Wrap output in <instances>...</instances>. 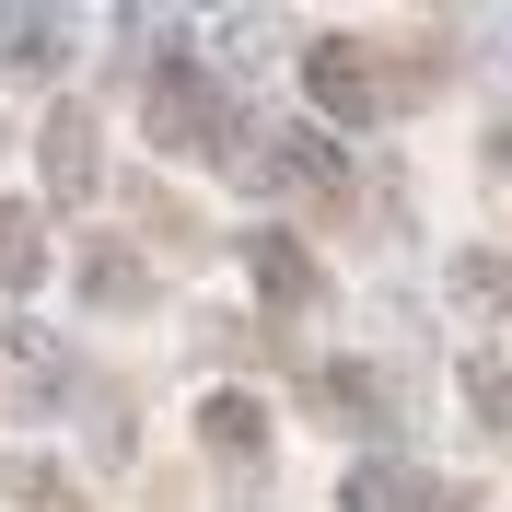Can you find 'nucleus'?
I'll return each mask as SVG.
<instances>
[{"instance_id":"1","label":"nucleus","mask_w":512,"mask_h":512,"mask_svg":"<svg viewBox=\"0 0 512 512\" xmlns=\"http://www.w3.org/2000/svg\"><path fill=\"white\" fill-rule=\"evenodd\" d=\"M140 128H152V152H175V163H222V152H233V94L210 82V70L163 59V70H152V105H140Z\"/></svg>"},{"instance_id":"2","label":"nucleus","mask_w":512,"mask_h":512,"mask_svg":"<svg viewBox=\"0 0 512 512\" xmlns=\"http://www.w3.org/2000/svg\"><path fill=\"white\" fill-rule=\"evenodd\" d=\"M338 512H478V489H454V478H419V466H350L338 478Z\"/></svg>"},{"instance_id":"3","label":"nucleus","mask_w":512,"mask_h":512,"mask_svg":"<svg viewBox=\"0 0 512 512\" xmlns=\"http://www.w3.org/2000/svg\"><path fill=\"white\" fill-rule=\"evenodd\" d=\"M303 94L326 105V128H361L373 117V47H350V35H315V47H303Z\"/></svg>"},{"instance_id":"4","label":"nucleus","mask_w":512,"mask_h":512,"mask_svg":"<svg viewBox=\"0 0 512 512\" xmlns=\"http://www.w3.org/2000/svg\"><path fill=\"white\" fill-rule=\"evenodd\" d=\"M245 187H338V140L326 128H280L245 152Z\"/></svg>"},{"instance_id":"5","label":"nucleus","mask_w":512,"mask_h":512,"mask_svg":"<svg viewBox=\"0 0 512 512\" xmlns=\"http://www.w3.org/2000/svg\"><path fill=\"white\" fill-rule=\"evenodd\" d=\"M94 187H105V175H94V105H59V117H47V198L82 210Z\"/></svg>"},{"instance_id":"6","label":"nucleus","mask_w":512,"mask_h":512,"mask_svg":"<svg viewBox=\"0 0 512 512\" xmlns=\"http://www.w3.org/2000/svg\"><path fill=\"white\" fill-rule=\"evenodd\" d=\"M245 268H256V291H268V315H303V303H315V256L291 245V233H245Z\"/></svg>"},{"instance_id":"7","label":"nucleus","mask_w":512,"mask_h":512,"mask_svg":"<svg viewBox=\"0 0 512 512\" xmlns=\"http://www.w3.org/2000/svg\"><path fill=\"white\" fill-rule=\"evenodd\" d=\"M198 431H210V454H233V466H256V454H268V408H256L245 384L198 396Z\"/></svg>"},{"instance_id":"8","label":"nucleus","mask_w":512,"mask_h":512,"mask_svg":"<svg viewBox=\"0 0 512 512\" xmlns=\"http://www.w3.org/2000/svg\"><path fill=\"white\" fill-rule=\"evenodd\" d=\"M0 280H12V291L47 280V222H35V210H12V198H0Z\"/></svg>"},{"instance_id":"9","label":"nucleus","mask_w":512,"mask_h":512,"mask_svg":"<svg viewBox=\"0 0 512 512\" xmlns=\"http://www.w3.org/2000/svg\"><path fill=\"white\" fill-rule=\"evenodd\" d=\"M303 396H315L326 419H384V384H373V373H350V361H338V373H315Z\"/></svg>"},{"instance_id":"10","label":"nucleus","mask_w":512,"mask_h":512,"mask_svg":"<svg viewBox=\"0 0 512 512\" xmlns=\"http://www.w3.org/2000/svg\"><path fill=\"white\" fill-rule=\"evenodd\" d=\"M82 291H94L105 315H140V303H152V268H128V256H94V268H82Z\"/></svg>"},{"instance_id":"11","label":"nucleus","mask_w":512,"mask_h":512,"mask_svg":"<svg viewBox=\"0 0 512 512\" xmlns=\"http://www.w3.org/2000/svg\"><path fill=\"white\" fill-rule=\"evenodd\" d=\"M12 501H24V512H82V489H70L47 454H24V466H12Z\"/></svg>"},{"instance_id":"12","label":"nucleus","mask_w":512,"mask_h":512,"mask_svg":"<svg viewBox=\"0 0 512 512\" xmlns=\"http://www.w3.org/2000/svg\"><path fill=\"white\" fill-rule=\"evenodd\" d=\"M454 291H466L478 315H501V303H512V256H466V268H454Z\"/></svg>"},{"instance_id":"13","label":"nucleus","mask_w":512,"mask_h":512,"mask_svg":"<svg viewBox=\"0 0 512 512\" xmlns=\"http://www.w3.org/2000/svg\"><path fill=\"white\" fill-rule=\"evenodd\" d=\"M12 59H24V70H59V12H12Z\"/></svg>"}]
</instances>
